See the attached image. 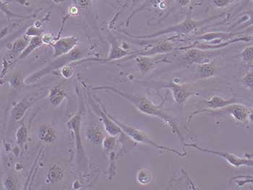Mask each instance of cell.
Masks as SVG:
<instances>
[{"label":"cell","mask_w":253,"mask_h":190,"mask_svg":"<svg viewBox=\"0 0 253 190\" xmlns=\"http://www.w3.org/2000/svg\"><path fill=\"white\" fill-rule=\"evenodd\" d=\"M93 90H108L114 92L121 97L124 98L126 101L132 104L137 110L140 111L142 113L145 114L149 116H155L159 119H162L164 122L169 127L174 133L176 134L181 140V143H184V138L182 132H180L178 126L176 125V121L169 115L166 114L163 111V104L162 102L160 105H156L148 98L145 97L140 95H130L127 93L121 91L111 86H98L95 87Z\"/></svg>","instance_id":"6da1fadb"},{"label":"cell","mask_w":253,"mask_h":190,"mask_svg":"<svg viewBox=\"0 0 253 190\" xmlns=\"http://www.w3.org/2000/svg\"><path fill=\"white\" fill-rule=\"evenodd\" d=\"M224 15V14H218V15H213L210 18H204L202 20H195L190 18V17H187L177 24L173 25V26H169V27L166 28V29L157 31V32L154 33V34H148V35L137 36H137L131 35L126 31H123V32L129 38L137 40L153 39V38H157V37L171 34H175L176 36L179 37L181 35H187V34H190L193 31L199 29L201 26L208 24V23L217 19V18H221Z\"/></svg>","instance_id":"7a4b0ae2"},{"label":"cell","mask_w":253,"mask_h":190,"mask_svg":"<svg viewBox=\"0 0 253 190\" xmlns=\"http://www.w3.org/2000/svg\"><path fill=\"white\" fill-rule=\"evenodd\" d=\"M82 57V51L76 46L73 51H70L68 54H64L61 57H57L55 60L48 64L46 67L30 76L29 77L25 80V82L26 83L35 82L36 81L39 80V79L42 78V77L46 76V75L49 74V73H52V72L57 70L62 69L65 65L81 60Z\"/></svg>","instance_id":"3957f363"},{"label":"cell","mask_w":253,"mask_h":190,"mask_svg":"<svg viewBox=\"0 0 253 190\" xmlns=\"http://www.w3.org/2000/svg\"><path fill=\"white\" fill-rule=\"evenodd\" d=\"M251 110L248 109L245 106L242 104H230L218 110H208V109H202L193 112L187 118V121L190 122L191 119L200 114L208 113L209 116H215V117H224V116H232L236 120L240 121V122H245L248 119H249L250 114Z\"/></svg>","instance_id":"277c9868"},{"label":"cell","mask_w":253,"mask_h":190,"mask_svg":"<svg viewBox=\"0 0 253 190\" xmlns=\"http://www.w3.org/2000/svg\"><path fill=\"white\" fill-rule=\"evenodd\" d=\"M106 112L108 114V116L111 118L115 123L121 128L123 130V133L126 135V136L129 137L130 139L136 141L137 143H143V144L149 145V146H154L156 149H159V150L169 151V152H174L176 155H179L180 157H184L187 155V153L185 152H179V151L175 150V149H171V148L167 147V146H162V145L158 144L157 143L154 142V140L151 139L148 135H146L144 132H142L141 130H138L135 127H132V126L129 125V124H125L123 121H120L117 119L116 118L114 117L112 115L108 113L107 111L104 108Z\"/></svg>","instance_id":"5b68a950"},{"label":"cell","mask_w":253,"mask_h":190,"mask_svg":"<svg viewBox=\"0 0 253 190\" xmlns=\"http://www.w3.org/2000/svg\"><path fill=\"white\" fill-rule=\"evenodd\" d=\"M185 147H192L202 152H207V153L212 154V155H216L220 157L225 160H226L229 164L232 165L235 168H240L242 166H247V167H253V159L251 158H243L237 156L235 154L229 152H224V151H218L211 150V149H204V148L200 147L198 145L195 143H184Z\"/></svg>","instance_id":"8992f818"},{"label":"cell","mask_w":253,"mask_h":190,"mask_svg":"<svg viewBox=\"0 0 253 190\" xmlns=\"http://www.w3.org/2000/svg\"><path fill=\"white\" fill-rule=\"evenodd\" d=\"M179 50L185 51L183 60L189 65H192V64L200 65V64L209 62L212 58H214L220 54L219 51L216 50H204V49L190 47V46L179 47Z\"/></svg>","instance_id":"52a82bcc"},{"label":"cell","mask_w":253,"mask_h":190,"mask_svg":"<svg viewBox=\"0 0 253 190\" xmlns=\"http://www.w3.org/2000/svg\"><path fill=\"white\" fill-rule=\"evenodd\" d=\"M178 38L177 36H174L172 38L158 42L156 45L150 48L149 49L144 51H134L132 55L129 56L128 59L135 58L138 56H155L159 54H166L171 51L179 50V47H176L171 39Z\"/></svg>","instance_id":"ba28073f"},{"label":"cell","mask_w":253,"mask_h":190,"mask_svg":"<svg viewBox=\"0 0 253 190\" xmlns=\"http://www.w3.org/2000/svg\"><path fill=\"white\" fill-rule=\"evenodd\" d=\"M163 88L171 90L174 101L181 106L195 93L193 87L188 84H179L174 81H170Z\"/></svg>","instance_id":"9c48e42d"},{"label":"cell","mask_w":253,"mask_h":190,"mask_svg":"<svg viewBox=\"0 0 253 190\" xmlns=\"http://www.w3.org/2000/svg\"><path fill=\"white\" fill-rule=\"evenodd\" d=\"M89 101H90V107L93 112L99 116L104 124L105 130L107 131L108 134L112 136L116 137L117 135L123 133V130H121L120 127L109 116L104 110V107L101 104V108H100L98 104H96V101L93 100L92 98H89Z\"/></svg>","instance_id":"30bf717a"},{"label":"cell","mask_w":253,"mask_h":190,"mask_svg":"<svg viewBox=\"0 0 253 190\" xmlns=\"http://www.w3.org/2000/svg\"><path fill=\"white\" fill-rule=\"evenodd\" d=\"M81 119H82V112L80 110L67 123L68 128L73 131L74 133L77 157L79 161L85 157V152H84L81 137Z\"/></svg>","instance_id":"8fae6325"},{"label":"cell","mask_w":253,"mask_h":190,"mask_svg":"<svg viewBox=\"0 0 253 190\" xmlns=\"http://www.w3.org/2000/svg\"><path fill=\"white\" fill-rule=\"evenodd\" d=\"M109 40L111 43L110 50H109V56L107 59L104 60H96V59H90V60H84L81 61V62H77L78 63H81V62H87V61H95V62H112L113 60H120V59L125 58L126 57H129L133 54L134 51L132 52H129L126 49H125L123 46H120V43H118L116 38L115 37H112L110 35L109 37Z\"/></svg>","instance_id":"7c38bea8"},{"label":"cell","mask_w":253,"mask_h":190,"mask_svg":"<svg viewBox=\"0 0 253 190\" xmlns=\"http://www.w3.org/2000/svg\"><path fill=\"white\" fill-rule=\"evenodd\" d=\"M78 42H79V40L77 37H73V36L63 37V38H59L56 41L53 42L51 44L54 49L53 57L57 58L64 54H68L77 46Z\"/></svg>","instance_id":"4fadbf2b"},{"label":"cell","mask_w":253,"mask_h":190,"mask_svg":"<svg viewBox=\"0 0 253 190\" xmlns=\"http://www.w3.org/2000/svg\"><path fill=\"white\" fill-rule=\"evenodd\" d=\"M216 72L217 66L214 61H209L198 65L195 77L197 79L208 78L214 76Z\"/></svg>","instance_id":"5bb4252c"},{"label":"cell","mask_w":253,"mask_h":190,"mask_svg":"<svg viewBox=\"0 0 253 190\" xmlns=\"http://www.w3.org/2000/svg\"><path fill=\"white\" fill-rule=\"evenodd\" d=\"M152 57L153 56H138L135 57L137 68L142 74H146L160 62V57Z\"/></svg>","instance_id":"9a60e30c"},{"label":"cell","mask_w":253,"mask_h":190,"mask_svg":"<svg viewBox=\"0 0 253 190\" xmlns=\"http://www.w3.org/2000/svg\"><path fill=\"white\" fill-rule=\"evenodd\" d=\"M235 103H237L235 99H224L218 96H213L210 100L204 101V106L206 107L205 109L213 110H218Z\"/></svg>","instance_id":"2e32d148"},{"label":"cell","mask_w":253,"mask_h":190,"mask_svg":"<svg viewBox=\"0 0 253 190\" xmlns=\"http://www.w3.org/2000/svg\"><path fill=\"white\" fill-rule=\"evenodd\" d=\"M165 1L166 0H144L143 4L140 7H137V9L131 12L130 15L128 16L127 19L126 20V23H125V26L128 27L131 20L137 14L140 13L142 11L146 10L147 9L151 8V7H159L162 3L165 2Z\"/></svg>","instance_id":"e0dca14e"},{"label":"cell","mask_w":253,"mask_h":190,"mask_svg":"<svg viewBox=\"0 0 253 190\" xmlns=\"http://www.w3.org/2000/svg\"><path fill=\"white\" fill-rule=\"evenodd\" d=\"M65 97H66V93L63 87L61 85H55L50 90L49 102L53 107H58L60 105Z\"/></svg>","instance_id":"ac0fdd59"},{"label":"cell","mask_w":253,"mask_h":190,"mask_svg":"<svg viewBox=\"0 0 253 190\" xmlns=\"http://www.w3.org/2000/svg\"><path fill=\"white\" fill-rule=\"evenodd\" d=\"M39 138L46 143H52L57 140V134L49 124H43L39 129Z\"/></svg>","instance_id":"d6986e66"},{"label":"cell","mask_w":253,"mask_h":190,"mask_svg":"<svg viewBox=\"0 0 253 190\" xmlns=\"http://www.w3.org/2000/svg\"><path fill=\"white\" fill-rule=\"evenodd\" d=\"M31 106V103L27 99H24L23 101L18 102L12 109L11 112V116L15 121L20 120L26 114V111L29 110Z\"/></svg>","instance_id":"ffe728a7"},{"label":"cell","mask_w":253,"mask_h":190,"mask_svg":"<svg viewBox=\"0 0 253 190\" xmlns=\"http://www.w3.org/2000/svg\"><path fill=\"white\" fill-rule=\"evenodd\" d=\"M43 43L42 37H32L31 40H29V44L27 45L26 49L20 54L19 57H18V60L26 58L33 51L36 50L37 48L40 47Z\"/></svg>","instance_id":"44dd1931"},{"label":"cell","mask_w":253,"mask_h":190,"mask_svg":"<svg viewBox=\"0 0 253 190\" xmlns=\"http://www.w3.org/2000/svg\"><path fill=\"white\" fill-rule=\"evenodd\" d=\"M87 138L89 141L91 142L93 145H98L102 143L104 140V135L101 130L96 125H91L87 130Z\"/></svg>","instance_id":"7402d4cb"},{"label":"cell","mask_w":253,"mask_h":190,"mask_svg":"<svg viewBox=\"0 0 253 190\" xmlns=\"http://www.w3.org/2000/svg\"><path fill=\"white\" fill-rule=\"evenodd\" d=\"M63 177V170L57 165H54L50 168L47 173V180L51 183H55L62 180Z\"/></svg>","instance_id":"603a6c76"},{"label":"cell","mask_w":253,"mask_h":190,"mask_svg":"<svg viewBox=\"0 0 253 190\" xmlns=\"http://www.w3.org/2000/svg\"><path fill=\"white\" fill-rule=\"evenodd\" d=\"M137 182L140 185L146 186L151 183L152 180V175H151V171L147 169H141L137 171L136 175Z\"/></svg>","instance_id":"cb8c5ba5"},{"label":"cell","mask_w":253,"mask_h":190,"mask_svg":"<svg viewBox=\"0 0 253 190\" xmlns=\"http://www.w3.org/2000/svg\"><path fill=\"white\" fill-rule=\"evenodd\" d=\"M116 137L112 136V135L106 137L102 142L103 150L106 152H113L116 146Z\"/></svg>","instance_id":"d4e9b609"},{"label":"cell","mask_w":253,"mask_h":190,"mask_svg":"<svg viewBox=\"0 0 253 190\" xmlns=\"http://www.w3.org/2000/svg\"><path fill=\"white\" fill-rule=\"evenodd\" d=\"M16 138L18 146L20 148L23 147L28 139V129L24 124L17 131Z\"/></svg>","instance_id":"484cf974"},{"label":"cell","mask_w":253,"mask_h":190,"mask_svg":"<svg viewBox=\"0 0 253 190\" xmlns=\"http://www.w3.org/2000/svg\"><path fill=\"white\" fill-rule=\"evenodd\" d=\"M29 42L25 38H19V39L15 40L13 45H12V54L13 55L21 54L23 51L26 49L27 45L29 44Z\"/></svg>","instance_id":"4316f807"},{"label":"cell","mask_w":253,"mask_h":190,"mask_svg":"<svg viewBox=\"0 0 253 190\" xmlns=\"http://www.w3.org/2000/svg\"><path fill=\"white\" fill-rule=\"evenodd\" d=\"M245 15H246L248 16V20L244 22L243 23H242L241 26H238V27L235 28L236 30H243V29H247V28L250 27V26H253V9H251V10L246 11V12H244Z\"/></svg>","instance_id":"83f0119b"},{"label":"cell","mask_w":253,"mask_h":190,"mask_svg":"<svg viewBox=\"0 0 253 190\" xmlns=\"http://www.w3.org/2000/svg\"><path fill=\"white\" fill-rule=\"evenodd\" d=\"M81 11H88L92 7V0H73Z\"/></svg>","instance_id":"f1b7e54d"},{"label":"cell","mask_w":253,"mask_h":190,"mask_svg":"<svg viewBox=\"0 0 253 190\" xmlns=\"http://www.w3.org/2000/svg\"><path fill=\"white\" fill-rule=\"evenodd\" d=\"M242 59L245 62H251L253 61V46H248L245 48L241 54H240Z\"/></svg>","instance_id":"f546056e"},{"label":"cell","mask_w":253,"mask_h":190,"mask_svg":"<svg viewBox=\"0 0 253 190\" xmlns=\"http://www.w3.org/2000/svg\"><path fill=\"white\" fill-rule=\"evenodd\" d=\"M61 74H62V77H65V78H70L74 74V68L70 64L65 65L61 69Z\"/></svg>","instance_id":"4dcf8cb0"},{"label":"cell","mask_w":253,"mask_h":190,"mask_svg":"<svg viewBox=\"0 0 253 190\" xmlns=\"http://www.w3.org/2000/svg\"><path fill=\"white\" fill-rule=\"evenodd\" d=\"M243 82L245 86L253 89V68L245 75L243 79Z\"/></svg>","instance_id":"1f68e13d"},{"label":"cell","mask_w":253,"mask_h":190,"mask_svg":"<svg viewBox=\"0 0 253 190\" xmlns=\"http://www.w3.org/2000/svg\"><path fill=\"white\" fill-rule=\"evenodd\" d=\"M235 0H212L213 4L218 8H224L232 4Z\"/></svg>","instance_id":"d6a6232c"},{"label":"cell","mask_w":253,"mask_h":190,"mask_svg":"<svg viewBox=\"0 0 253 190\" xmlns=\"http://www.w3.org/2000/svg\"><path fill=\"white\" fill-rule=\"evenodd\" d=\"M42 31L40 30L39 28L35 27V26H31L27 31L26 34L28 37H42Z\"/></svg>","instance_id":"836d02e7"},{"label":"cell","mask_w":253,"mask_h":190,"mask_svg":"<svg viewBox=\"0 0 253 190\" xmlns=\"http://www.w3.org/2000/svg\"><path fill=\"white\" fill-rule=\"evenodd\" d=\"M10 84L13 88H18V87L23 85V80H22L19 75H15V76H12V78H11Z\"/></svg>","instance_id":"e575fe53"},{"label":"cell","mask_w":253,"mask_h":190,"mask_svg":"<svg viewBox=\"0 0 253 190\" xmlns=\"http://www.w3.org/2000/svg\"><path fill=\"white\" fill-rule=\"evenodd\" d=\"M235 178H244V180L237 181V184L239 187L244 186L247 184L253 183V177L241 176V177H237Z\"/></svg>","instance_id":"d590c367"},{"label":"cell","mask_w":253,"mask_h":190,"mask_svg":"<svg viewBox=\"0 0 253 190\" xmlns=\"http://www.w3.org/2000/svg\"><path fill=\"white\" fill-rule=\"evenodd\" d=\"M43 43L51 45L53 43V36L50 34H45L42 37Z\"/></svg>","instance_id":"8d00e7d4"},{"label":"cell","mask_w":253,"mask_h":190,"mask_svg":"<svg viewBox=\"0 0 253 190\" xmlns=\"http://www.w3.org/2000/svg\"><path fill=\"white\" fill-rule=\"evenodd\" d=\"M80 11H81V10H80L79 7L75 4L72 5L71 7H70V10H69L70 13L71 14V15H74V16L79 14Z\"/></svg>","instance_id":"74e56055"},{"label":"cell","mask_w":253,"mask_h":190,"mask_svg":"<svg viewBox=\"0 0 253 190\" xmlns=\"http://www.w3.org/2000/svg\"><path fill=\"white\" fill-rule=\"evenodd\" d=\"M176 1L177 4L182 7H187L191 2V0H176Z\"/></svg>","instance_id":"f35d334b"},{"label":"cell","mask_w":253,"mask_h":190,"mask_svg":"<svg viewBox=\"0 0 253 190\" xmlns=\"http://www.w3.org/2000/svg\"><path fill=\"white\" fill-rule=\"evenodd\" d=\"M6 182H8V184H6V187L9 186L8 190H12L14 189V188H12V187H14V181L12 180V179L10 178V177H9L8 179H7L6 180Z\"/></svg>","instance_id":"ab89813d"},{"label":"cell","mask_w":253,"mask_h":190,"mask_svg":"<svg viewBox=\"0 0 253 190\" xmlns=\"http://www.w3.org/2000/svg\"><path fill=\"white\" fill-rule=\"evenodd\" d=\"M17 1V0H1V3L4 4H10V3L13 2V1Z\"/></svg>","instance_id":"60d3db41"},{"label":"cell","mask_w":253,"mask_h":190,"mask_svg":"<svg viewBox=\"0 0 253 190\" xmlns=\"http://www.w3.org/2000/svg\"><path fill=\"white\" fill-rule=\"evenodd\" d=\"M250 121L253 123V110L251 111V114H250L249 116Z\"/></svg>","instance_id":"b9f144b4"},{"label":"cell","mask_w":253,"mask_h":190,"mask_svg":"<svg viewBox=\"0 0 253 190\" xmlns=\"http://www.w3.org/2000/svg\"><path fill=\"white\" fill-rule=\"evenodd\" d=\"M250 1H253V0H250Z\"/></svg>","instance_id":"7bdbcfd3"}]
</instances>
